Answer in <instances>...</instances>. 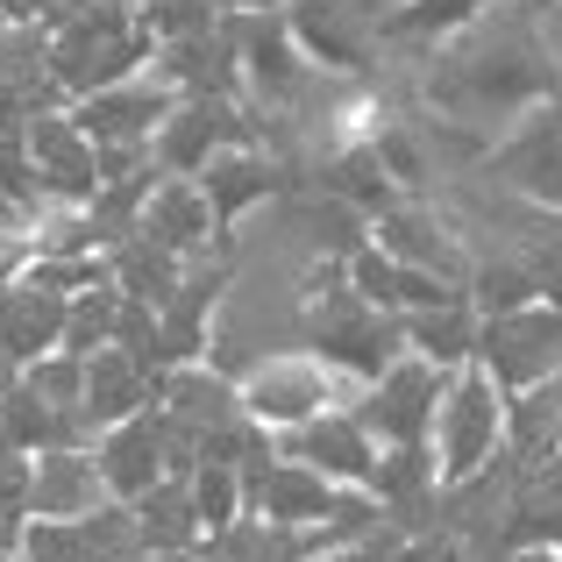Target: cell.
I'll return each mask as SVG.
<instances>
[{
	"label": "cell",
	"instance_id": "obj_1",
	"mask_svg": "<svg viewBox=\"0 0 562 562\" xmlns=\"http://www.w3.org/2000/svg\"><path fill=\"white\" fill-rule=\"evenodd\" d=\"M398 65H413L398 100H413L427 114H449V122H470L484 136H506L527 108L562 93L535 0H498L492 14L463 22L456 36L427 43V50L398 57Z\"/></svg>",
	"mask_w": 562,
	"mask_h": 562
},
{
	"label": "cell",
	"instance_id": "obj_2",
	"mask_svg": "<svg viewBox=\"0 0 562 562\" xmlns=\"http://www.w3.org/2000/svg\"><path fill=\"white\" fill-rule=\"evenodd\" d=\"M300 342L321 363H335L349 384H371L384 363L406 357V321L363 300L349 278V257H314L300 263Z\"/></svg>",
	"mask_w": 562,
	"mask_h": 562
},
{
	"label": "cell",
	"instance_id": "obj_3",
	"mask_svg": "<svg viewBox=\"0 0 562 562\" xmlns=\"http://www.w3.org/2000/svg\"><path fill=\"white\" fill-rule=\"evenodd\" d=\"M150 57H157V36L143 29L136 0H93L79 22L50 29V79L65 86V100L136 79V71H150Z\"/></svg>",
	"mask_w": 562,
	"mask_h": 562
},
{
	"label": "cell",
	"instance_id": "obj_4",
	"mask_svg": "<svg viewBox=\"0 0 562 562\" xmlns=\"http://www.w3.org/2000/svg\"><path fill=\"white\" fill-rule=\"evenodd\" d=\"M498 449H506V384L484 363H463L449 378V392H441V413H435V463L449 484H463Z\"/></svg>",
	"mask_w": 562,
	"mask_h": 562
},
{
	"label": "cell",
	"instance_id": "obj_5",
	"mask_svg": "<svg viewBox=\"0 0 562 562\" xmlns=\"http://www.w3.org/2000/svg\"><path fill=\"white\" fill-rule=\"evenodd\" d=\"M357 392L335 363H321L314 349H271V357H257L243 371V406L257 413L271 435H285V427H300V420H314V413H328V406H342V398Z\"/></svg>",
	"mask_w": 562,
	"mask_h": 562
},
{
	"label": "cell",
	"instance_id": "obj_6",
	"mask_svg": "<svg viewBox=\"0 0 562 562\" xmlns=\"http://www.w3.org/2000/svg\"><path fill=\"white\" fill-rule=\"evenodd\" d=\"M456 371H441V363L427 357H398L384 363L371 384H357L349 392V406H357V420L371 427L384 449H406V441H435V413H441V392H449Z\"/></svg>",
	"mask_w": 562,
	"mask_h": 562
},
{
	"label": "cell",
	"instance_id": "obj_7",
	"mask_svg": "<svg viewBox=\"0 0 562 562\" xmlns=\"http://www.w3.org/2000/svg\"><path fill=\"white\" fill-rule=\"evenodd\" d=\"M235 143H257V108L243 93H186L157 128V165L179 171V179H200Z\"/></svg>",
	"mask_w": 562,
	"mask_h": 562
},
{
	"label": "cell",
	"instance_id": "obj_8",
	"mask_svg": "<svg viewBox=\"0 0 562 562\" xmlns=\"http://www.w3.org/2000/svg\"><path fill=\"white\" fill-rule=\"evenodd\" d=\"M477 363L506 384V392L555 378L562 371V306L555 300H527V306H506V314H484Z\"/></svg>",
	"mask_w": 562,
	"mask_h": 562
},
{
	"label": "cell",
	"instance_id": "obj_9",
	"mask_svg": "<svg viewBox=\"0 0 562 562\" xmlns=\"http://www.w3.org/2000/svg\"><path fill=\"white\" fill-rule=\"evenodd\" d=\"M477 171L492 186L535 200V206H562V93L541 100V108H527L520 122L492 143V157H484Z\"/></svg>",
	"mask_w": 562,
	"mask_h": 562
},
{
	"label": "cell",
	"instance_id": "obj_10",
	"mask_svg": "<svg viewBox=\"0 0 562 562\" xmlns=\"http://www.w3.org/2000/svg\"><path fill=\"white\" fill-rule=\"evenodd\" d=\"M371 243L392 249L398 263H420V271L435 278H456V285H470V263H477V249H470V235L456 228L449 206H427L420 192H406L398 206H384L371 221Z\"/></svg>",
	"mask_w": 562,
	"mask_h": 562
},
{
	"label": "cell",
	"instance_id": "obj_11",
	"mask_svg": "<svg viewBox=\"0 0 562 562\" xmlns=\"http://www.w3.org/2000/svg\"><path fill=\"white\" fill-rule=\"evenodd\" d=\"M278 456H300V463H314L321 477H335V484H349V492H363V484L378 477L384 441L357 420V406L342 398V406H328V413H314V420L285 427V435H278Z\"/></svg>",
	"mask_w": 562,
	"mask_h": 562
},
{
	"label": "cell",
	"instance_id": "obj_12",
	"mask_svg": "<svg viewBox=\"0 0 562 562\" xmlns=\"http://www.w3.org/2000/svg\"><path fill=\"white\" fill-rule=\"evenodd\" d=\"M179 86L165 79V71H136V79L122 86H100V93L71 100V122L86 128L93 143H157V128H165V114L179 108Z\"/></svg>",
	"mask_w": 562,
	"mask_h": 562
},
{
	"label": "cell",
	"instance_id": "obj_13",
	"mask_svg": "<svg viewBox=\"0 0 562 562\" xmlns=\"http://www.w3.org/2000/svg\"><path fill=\"white\" fill-rule=\"evenodd\" d=\"M29 157H36V179L50 206H93L100 192V143L71 122V108H43L29 122Z\"/></svg>",
	"mask_w": 562,
	"mask_h": 562
},
{
	"label": "cell",
	"instance_id": "obj_14",
	"mask_svg": "<svg viewBox=\"0 0 562 562\" xmlns=\"http://www.w3.org/2000/svg\"><path fill=\"white\" fill-rule=\"evenodd\" d=\"M342 498H349V484L321 477L300 456H271L263 470H249V513H263L278 527H321L342 513Z\"/></svg>",
	"mask_w": 562,
	"mask_h": 562
},
{
	"label": "cell",
	"instance_id": "obj_15",
	"mask_svg": "<svg viewBox=\"0 0 562 562\" xmlns=\"http://www.w3.org/2000/svg\"><path fill=\"white\" fill-rule=\"evenodd\" d=\"M143 235H157V243L171 249V257H214V249H235V235L221 228L214 200H206L200 179H179V171H165L150 192V206H143Z\"/></svg>",
	"mask_w": 562,
	"mask_h": 562
},
{
	"label": "cell",
	"instance_id": "obj_16",
	"mask_svg": "<svg viewBox=\"0 0 562 562\" xmlns=\"http://www.w3.org/2000/svg\"><path fill=\"white\" fill-rule=\"evenodd\" d=\"M157 398H165V371H150L136 349L108 342L100 357H86V420H93V435L136 420V413L157 406Z\"/></svg>",
	"mask_w": 562,
	"mask_h": 562
},
{
	"label": "cell",
	"instance_id": "obj_17",
	"mask_svg": "<svg viewBox=\"0 0 562 562\" xmlns=\"http://www.w3.org/2000/svg\"><path fill=\"white\" fill-rule=\"evenodd\" d=\"M100 449V477H108L114 498H143L150 484H165V406H143L136 420L108 427V435L93 441Z\"/></svg>",
	"mask_w": 562,
	"mask_h": 562
},
{
	"label": "cell",
	"instance_id": "obj_18",
	"mask_svg": "<svg viewBox=\"0 0 562 562\" xmlns=\"http://www.w3.org/2000/svg\"><path fill=\"white\" fill-rule=\"evenodd\" d=\"M0 441L43 456V449H93L100 435L86 420V406H50L29 378H14V392L0 398Z\"/></svg>",
	"mask_w": 562,
	"mask_h": 562
},
{
	"label": "cell",
	"instance_id": "obj_19",
	"mask_svg": "<svg viewBox=\"0 0 562 562\" xmlns=\"http://www.w3.org/2000/svg\"><path fill=\"white\" fill-rule=\"evenodd\" d=\"M65 314H71V292H50V285L14 278V285L0 292V349L29 371L36 357L65 349Z\"/></svg>",
	"mask_w": 562,
	"mask_h": 562
},
{
	"label": "cell",
	"instance_id": "obj_20",
	"mask_svg": "<svg viewBox=\"0 0 562 562\" xmlns=\"http://www.w3.org/2000/svg\"><path fill=\"white\" fill-rule=\"evenodd\" d=\"M100 498H114L108 477H100V449H43L36 456V498H29V513H43V520H86Z\"/></svg>",
	"mask_w": 562,
	"mask_h": 562
},
{
	"label": "cell",
	"instance_id": "obj_21",
	"mask_svg": "<svg viewBox=\"0 0 562 562\" xmlns=\"http://www.w3.org/2000/svg\"><path fill=\"white\" fill-rule=\"evenodd\" d=\"M506 456L520 470H541L562 456V371L506 392Z\"/></svg>",
	"mask_w": 562,
	"mask_h": 562
},
{
	"label": "cell",
	"instance_id": "obj_22",
	"mask_svg": "<svg viewBox=\"0 0 562 562\" xmlns=\"http://www.w3.org/2000/svg\"><path fill=\"white\" fill-rule=\"evenodd\" d=\"M306 186H321V192H335V200H349L357 214H371V221L384 214V206H398V200H406V186H398L392 171H384L378 143H349V150L321 157Z\"/></svg>",
	"mask_w": 562,
	"mask_h": 562
},
{
	"label": "cell",
	"instance_id": "obj_23",
	"mask_svg": "<svg viewBox=\"0 0 562 562\" xmlns=\"http://www.w3.org/2000/svg\"><path fill=\"white\" fill-rule=\"evenodd\" d=\"M406 321V349L427 363H441V371H463V363H477V328L484 314L470 300H441V306H420V314H398Z\"/></svg>",
	"mask_w": 562,
	"mask_h": 562
},
{
	"label": "cell",
	"instance_id": "obj_24",
	"mask_svg": "<svg viewBox=\"0 0 562 562\" xmlns=\"http://www.w3.org/2000/svg\"><path fill=\"white\" fill-rule=\"evenodd\" d=\"M165 406L179 413V420H192L200 435H214V427L243 420V378L214 371V363H179V371H165Z\"/></svg>",
	"mask_w": 562,
	"mask_h": 562
},
{
	"label": "cell",
	"instance_id": "obj_25",
	"mask_svg": "<svg viewBox=\"0 0 562 562\" xmlns=\"http://www.w3.org/2000/svg\"><path fill=\"white\" fill-rule=\"evenodd\" d=\"M143 520V549H165V555H192L206 541V520H200V498H192V477H165L150 484L143 498H128Z\"/></svg>",
	"mask_w": 562,
	"mask_h": 562
},
{
	"label": "cell",
	"instance_id": "obj_26",
	"mask_svg": "<svg viewBox=\"0 0 562 562\" xmlns=\"http://www.w3.org/2000/svg\"><path fill=\"white\" fill-rule=\"evenodd\" d=\"M498 0H392L384 8V57H413L427 50V43L456 36L463 22H477V14H492Z\"/></svg>",
	"mask_w": 562,
	"mask_h": 562
},
{
	"label": "cell",
	"instance_id": "obj_27",
	"mask_svg": "<svg viewBox=\"0 0 562 562\" xmlns=\"http://www.w3.org/2000/svg\"><path fill=\"white\" fill-rule=\"evenodd\" d=\"M114 257V285L128 292V300H150V306H171V292H179V278H186V257H171L157 235H128V243H114L108 249Z\"/></svg>",
	"mask_w": 562,
	"mask_h": 562
},
{
	"label": "cell",
	"instance_id": "obj_28",
	"mask_svg": "<svg viewBox=\"0 0 562 562\" xmlns=\"http://www.w3.org/2000/svg\"><path fill=\"white\" fill-rule=\"evenodd\" d=\"M114 321H122V285H86L71 292V314H65V349L71 357H100L114 342Z\"/></svg>",
	"mask_w": 562,
	"mask_h": 562
},
{
	"label": "cell",
	"instance_id": "obj_29",
	"mask_svg": "<svg viewBox=\"0 0 562 562\" xmlns=\"http://www.w3.org/2000/svg\"><path fill=\"white\" fill-rule=\"evenodd\" d=\"M192 498H200L206 535H221V527H235L249 513V477L235 463H214V456H206V463L192 470Z\"/></svg>",
	"mask_w": 562,
	"mask_h": 562
},
{
	"label": "cell",
	"instance_id": "obj_30",
	"mask_svg": "<svg viewBox=\"0 0 562 562\" xmlns=\"http://www.w3.org/2000/svg\"><path fill=\"white\" fill-rule=\"evenodd\" d=\"M136 14L157 43H179V36H206V29L228 22V0H136Z\"/></svg>",
	"mask_w": 562,
	"mask_h": 562
},
{
	"label": "cell",
	"instance_id": "obj_31",
	"mask_svg": "<svg viewBox=\"0 0 562 562\" xmlns=\"http://www.w3.org/2000/svg\"><path fill=\"white\" fill-rule=\"evenodd\" d=\"M22 278H29V285H50V292H86V285H108V278H114V257H108V249H86V257L50 249V257H36Z\"/></svg>",
	"mask_w": 562,
	"mask_h": 562
},
{
	"label": "cell",
	"instance_id": "obj_32",
	"mask_svg": "<svg viewBox=\"0 0 562 562\" xmlns=\"http://www.w3.org/2000/svg\"><path fill=\"white\" fill-rule=\"evenodd\" d=\"M22 562H100V549L86 541L79 520H29V541H22Z\"/></svg>",
	"mask_w": 562,
	"mask_h": 562
},
{
	"label": "cell",
	"instance_id": "obj_33",
	"mask_svg": "<svg viewBox=\"0 0 562 562\" xmlns=\"http://www.w3.org/2000/svg\"><path fill=\"white\" fill-rule=\"evenodd\" d=\"M22 378L36 384L50 406H86V357H71V349H50V357H36Z\"/></svg>",
	"mask_w": 562,
	"mask_h": 562
},
{
	"label": "cell",
	"instance_id": "obj_34",
	"mask_svg": "<svg viewBox=\"0 0 562 562\" xmlns=\"http://www.w3.org/2000/svg\"><path fill=\"white\" fill-rule=\"evenodd\" d=\"M29 498H36V456L14 449V441H0V506L29 513Z\"/></svg>",
	"mask_w": 562,
	"mask_h": 562
},
{
	"label": "cell",
	"instance_id": "obj_35",
	"mask_svg": "<svg viewBox=\"0 0 562 562\" xmlns=\"http://www.w3.org/2000/svg\"><path fill=\"white\" fill-rule=\"evenodd\" d=\"M398 549H406V541H398ZM392 549H378V541H335V549H321L314 562H384Z\"/></svg>",
	"mask_w": 562,
	"mask_h": 562
},
{
	"label": "cell",
	"instance_id": "obj_36",
	"mask_svg": "<svg viewBox=\"0 0 562 562\" xmlns=\"http://www.w3.org/2000/svg\"><path fill=\"white\" fill-rule=\"evenodd\" d=\"M535 14H541V43H549L555 79H562V0H535Z\"/></svg>",
	"mask_w": 562,
	"mask_h": 562
},
{
	"label": "cell",
	"instance_id": "obj_37",
	"mask_svg": "<svg viewBox=\"0 0 562 562\" xmlns=\"http://www.w3.org/2000/svg\"><path fill=\"white\" fill-rule=\"evenodd\" d=\"M29 520H36V513H14V506H0V555H22V541H29Z\"/></svg>",
	"mask_w": 562,
	"mask_h": 562
},
{
	"label": "cell",
	"instance_id": "obj_38",
	"mask_svg": "<svg viewBox=\"0 0 562 562\" xmlns=\"http://www.w3.org/2000/svg\"><path fill=\"white\" fill-rule=\"evenodd\" d=\"M50 0H0V22H43Z\"/></svg>",
	"mask_w": 562,
	"mask_h": 562
},
{
	"label": "cell",
	"instance_id": "obj_39",
	"mask_svg": "<svg viewBox=\"0 0 562 562\" xmlns=\"http://www.w3.org/2000/svg\"><path fill=\"white\" fill-rule=\"evenodd\" d=\"M14 378H22V363H14V357H8V349H0V398H8V392H14Z\"/></svg>",
	"mask_w": 562,
	"mask_h": 562
},
{
	"label": "cell",
	"instance_id": "obj_40",
	"mask_svg": "<svg viewBox=\"0 0 562 562\" xmlns=\"http://www.w3.org/2000/svg\"><path fill=\"white\" fill-rule=\"evenodd\" d=\"M228 8H243V14H263V8H300V0H228Z\"/></svg>",
	"mask_w": 562,
	"mask_h": 562
},
{
	"label": "cell",
	"instance_id": "obj_41",
	"mask_svg": "<svg viewBox=\"0 0 562 562\" xmlns=\"http://www.w3.org/2000/svg\"><path fill=\"white\" fill-rule=\"evenodd\" d=\"M384 562H427V549H420V541H406V549H392Z\"/></svg>",
	"mask_w": 562,
	"mask_h": 562
},
{
	"label": "cell",
	"instance_id": "obj_42",
	"mask_svg": "<svg viewBox=\"0 0 562 562\" xmlns=\"http://www.w3.org/2000/svg\"><path fill=\"white\" fill-rule=\"evenodd\" d=\"M0 562H22V555H0Z\"/></svg>",
	"mask_w": 562,
	"mask_h": 562
},
{
	"label": "cell",
	"instance_id": "obj_43",
	"mask_svg": "<svg viewBox=\"0 0 562 562\" xmlns=\"http://www.w3.org/2000/svg\"><path fill=\"white\" fill-rule=\"evenodd\" d=\"M555 555H562V541H555Z\"/></svg>",
	"mask_w": 562,
	"mask_h": 562
},
{
	"label": "cell",
	"instance_id": "obj_44",
	"mask_svg": "<svg viewBox=\"0 0 562 562\" xmlns=\"http://www.w3.org/2000/svg\"><path fill=\"white\" fill-rule=\"evenodd\" d=\"M0 292H8V285H0Z\"/></svg>",
	"mask_w": 562,
	"mask_h": 562
},
{
	"label": "cell",
	"instance_id": "obj_45",
	"mask_svg": "<svg viewBox=\"0 0 562 562\" xmlns=\"http://www.w3.org/2000/svg\"><path fill=\"white\" fill-rule=\"evenodd\" d=\"M0 29H8V22H0Z\"/></svg>",
	"mask_w": 562,
	"mask_h": 562
}]
</instances>
